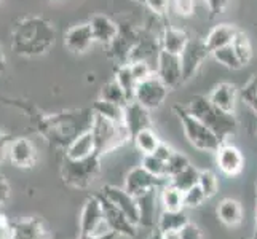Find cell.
Instances as JSON below:
<instances>
[{
  "label": "cell",
  "mask_w": 257,
  "mask_h": 239,
  "mask_svg": "<svg viewBox=\"0 0 257 239\" xmlns=\"http://www.w3.org/2000/svg\"><path fill=\"white\" fill-rule=\"evenodd\" d=\"M211 55L209 50L205 45V40H190L189 45L181 55L182 63V72H184V82L195 75V72L205 63V59Z\"/></svg>",
  "instance_id": "13"
},
{
  "label": "cell",
  "mask_w": 257,
  "mask_h": 239,
  "mask_svg": "<svg viewBox=\"0 0 257 239\" xmlns=\"http://www.w3.org/2000/svg\"><path fill=\"white\" fill-rule=\"evenodd\" d=\"M187 223H189V218L185 215L184 210H179V212L162 210V214L158 215L157 228L160 229L162 233H165V231H174V229H182Z\"/></svg>",
  "instance_id": "28"
},
{
  "label": "cell",
  "mask_w": 257,
  "mask_h": 239,
  "mask_svg": "<svg viewBox=\"0 0 257 239\" xmlns=\"http://www.w3.org/2000/svg\"><path fill=\"white\" fill-rule=\"evenodd\" d=\"M93 32V37L96 43H101L104 47H109L113 40L118 37L120 34V26L110 20L105 15H94L90 21H88Z\"/></svg>",
  "instance_id": "17"
},
{
  "label": "cell",
  "mask_w": 257,
  "mask_h": 239,
  "mask_svg": "<svg viewBox=\"0 0 257 239\" xmlns=\"http://www.w3.org/2000/svg\"><path fill=\"white\" fill-rule=\"evenodd\" d=\"M91 112L94 115H99V117L107 118L115 123H123V118H125V107H123V105L109 102L105 99H101V97L93 104Z\"/></svg>",
  "instance_id": "27"
},
{
  "label": "cell",
  "mask_w": 257,
  "mask_h": 239,
  "mask_svg": "<svg viewBox=\"0 0 257 239\" xmlns=\"http://www.w3.org/2000/svg\"><path fill=\"white\" fill-rule=\"evenodd\" d=\"M99 97H101V99L109 101V102H115V104H118V105H123V107H125V105L130 102L126 94H125V91L121 90V86L117 82H115V80H110V82H107L102 86Z\"/></svg>",
  "instance_id": "33"
},
{
  "label": "cell",
  "mask_w": 257,
  "mask_h": 239,
  "mask_svg": "<svg viewBox=\"0 0 257 239\" xmlns=\"http://www.w3.org/2000/svg\"><path fill=\"white\" fill-rule=\"evenodd\" d=\"M97 198L101 199L102 210H104V218L107 220V223L118 236H130L133 237L138 233V225H135L131 220L123 214L120 209H117L110 201L105 199L102 194L97 191Z\"/></svg>",
  "instance_id": "11"
},
{
  "label": "cell",
  "mask_w": 257,
  "mask_h": 239,
  "mask_svg": "<svg viewBox=\"0 0 257 239\" xmlns=\"http://www.w3.org/2000/svg\"><path fill=\"white\" fill-rule=\"evenodd\" d=\"M187 109L193 117H197L211 131H214L222 142H225L227 137L232 136L238 128V121L235 118V115L219 110L211 104V101L206 96L201 94L193 96L187 105Z\"/></svg>",
  "instance_id": "2"
},
{
  "label": "cell",
  "mask_w": 257,
  "mask_h": 239,
  "mask_svg": "<svg viewBox=\"0 0 257 239\" xmlns=\"http://www.w3.org/2000/svg\"><path fill=\"white\" fill-rule=\"evenodd\" d=\"M158 198H160V206L166 212H179L184 210V193L177 190L174 185L166 182L158 191Z\"/></svg>",
  "instance_id": "25"
},
{
  "label": "cell",
  "mask_w": 257,
  "mask_h": 239,
  "mask_svg": "<svg viewBox=\"0 0 257 239\" xmlns=\"http://www.w3.org/2000/svg\"><path fill=\"white\" fill-rule=\"evenodd\" d=\"M94 37L88 23L72 26L64 35V47L74 55H83L93 47Z\"/></svg>",
  "instance_id": "16"
},
{
  "label": "cell",
  "mask_w": 257,
  "mask_h": 239,
  "mask_svg": "<svg viewBox=\"0 0 257 239\" xmlns=\"http://www.w3.org/2000/svg\"><path fill=\"white\" fill-rule=\"evenodd\" d=\"M101 171V155H91L85 159H67L61 164L63 182L72 188L85 190L91 187Z\"/></svg>",
  "instance_id": "5"
},
{
  "label": "cell",
  "mask_w": 257,
  "mask_h": 239,
  "mask_svg": "<svg viewBox=\"0 0 257 239\" xmlns=\"http://www.w3.org/2000/svg\"><path fill=\"white\" fill-rule=\"evenodd\" d=\"M166 179H160V177H155L150 172H147L143 166L133 167V169L126 174L125 179V188L130 194H133L135 198L143 196V194L149 193L150 190H157L162 188L166 183Z\"/></svg>",
  "instance_id": "9"
},
{
  "label": "cell",
  "mask_w": 257,
  "mask_h": 239,
  "mask_svg": "<svg viewBox=\"0 0 257 239\" xmlns=\"http://www.w3.org/2000/svg\"><path fill=\"white\" fill-rule=\"evenodd\" d=\"M198 185H200V188L203 190V193L206 194L208 199L214 198L216 194H217V191H219V179H217V175L212 172L211 169L200 171Z\"/></svg>",
  "instance_id": "34"
},
{
  "label": "cell",
  "mask_w": 257,
  "mask_h": 239,
  "mask_svg": "<svg viewBox=\"0 0 257 239\" xmlns=\"http://www.w3.org/2000/svg\"><path fill=\"white\" fill-rule=\"evenodd\" d=\"M187 166H190L189 158L174 150V153L171 155V158L166 161V179H171V177H174L176 174H179L181 171H184Z\"/></svg>",
  "instance_id": "37"
},
{
  "label": "cell",
  "mask_w": 257,
  "mask_h": 239,
  "mask_svg": "<svg viewBox=\"0 0 257 239\" xmlns=\"http://www.w3.org/2000/svg\"><path fill=\"white\" fill-rule=\"evenodd\" d=\"M99 193L107 201H110L115 207L120 209L133 223L139 226V222H141L139 204H138V199L133 196V194H130L125 188L115 187V185H104L99 190Z\"/></svg>",
  "instance_id": "8"
},
{
  "label": "cell",
  "mask_w": 257,
  "mask_h": 239,
  "mask_svg": "<svg viewBox=\"0 0 257 239\" xmlns=\"http://www.w3.org/2000/svg\"><path fill=\"white\" fill-rule=\"evenodd\" d=\"M10 196H12L10 183H8V180L4 175H0V207H2L4 204H7V201L10 199Z\"/></svg>",
  "instance_id": "44"
},
{
  "label": "cell",
  "mask_w": 257,
  "mask_h": 239,
  "mask_svg": "<svg viewBox=\"0 0 257 239\" xmlns=\"http://www.w3.org/2000/svg\"><path fill=\"white\" fill-rule=\"evenodd\" d=\"M147 239H163V233L158 228H155V229H152V231H150V234H149Z\"/></svg>",
  "instance_id": "48"
},
{
  "label": "cell",
  "mask_w": 257,
  "mask_h": 239,
  "mask_svg": "<svg viewBox=\"0 0 257 239\" xmlns=\"http://www.w3.org/2000/svg\"><path fill=\"white\" fill-rule=\"evenodd\" d=\"M232 47H233L235 53L238 55V58H240L243 66H247L251 63V59H252V45H251L249 37H247L243 31L238 29L235 39L232 42Z\"/></svg>",
  "instance_id": "32"
},
{
  "label": "cell",
  "mask_w": 257,
  "mask_h": 239,
  "mask_svg": "<svg viewBox=\"0 0 257 239\" xmlns=\"http://www.w3.org/2000/svg\"><path fill=\"white\" fill-rule=\"evenodd\" d=\"M208 198L206 194L203 193V190L200 188V185H195L190 190L184 191V207H189V209H197L200 206H203Z\"/></svg>",
  "instance_id": "38"
},
{
  "label": "cell",
  "mask_w": 257,
  "mask_h": 239,
  "mask_svg": "<svg viewBox=\"0 0 257 239\" xmlns=\"http://www.w3.org/2000/svg\"><path fill=\"white\" fill-rule=\"evenodd\" d=\"M13 137L7 132L0 131V164H2L5 159H8V148H10Z\"/></svg>",
  "instance_id": "43"
},
{
  "label": "cell",
  "mask_w": 257,
  "mask_h": 239,
  "mask_svg": "<svg viewBox=\"0 0 257 239\" xmlns=\"http://www.w3.org/2000/svg\"><path fill=\"white\" fill-rule=\"evenodd\" d=\"M12 239H51V231L43 218L26 217L13 222Z\"/></svg>",
  "instance_id": "15"
},
{
  "label": "cell",
  "mask_w": 257,
  "mask_h": 239,
  "mask_svg": "<svg viewBox=\"0 0 257 239\" xmlns=\"http://www.w3.org/2000/svg\"><path fill=\"white\" fill-rule=\"evenodd\" d=\"M133 2H138V4H146V0H133Z\"/></svg>",
  "instance_id": "50"
},
{
  "label": "cell",
  "mask_w": 257,
  "mask_h": 239,
  "mask_svg": "<svg viewBox=\"0 0 257 239\" xmlns=\"http://www.w3.org/2000/svg\"><path fill=\"white\" fill-rule=\"evenodd\" d=\"M174 153V150L168 145V144H165V142H162L160 145H158V148L155 150V156H158L160 159H163V161H168V159L171 158V155Z\"/></svg>",
  "instance_id": "45"
},
{
  "label": "cell",
  "mask_w": 257,
  "mask_h": 239,
  "mask_svg": "<svg viewBox=\"0 0 257 239\" xmlns=\"http://www.w3.org/2000/svg\"><path fill=\"white\" fill-rule=\"evenodd\" d=\"M13 222L5 214H0V239H12Z\"/></svg>",
  "instance_id": "41"
},
{
  "label": "cell",
  "mask_w": 257,
  "mask_h": 239,
  "mask_svg": "<svg viewBox=\"0 0 257 239\" xmlns=\"http://www.w3.org/2000/svg\"><path fill=\"white\" fill-rule=\"evenodd\" d=\"M90 129L94 137L96 153L101 156L113 152V150H117L121 145L130 142V140H133V136L130 134L125 123H115L94 113Z\"/></svg>",
  "instance_id": "4"
},
{
  "label": "cell",
  "mask_w": 257,
  "mask_h": 239,
  "mask_svg": "<svg viewBox=\"0 0 257 239\" xmlns=\"http://www.w3.org/2000/svg\"><path fill=\"white\" fill-rule=\"evenodd\" d=\"M216 164L219 171L227 177H236L240 175L244 169V156L232 144L222 142L220 147L216 150Z\"/></svg>",
  "instance_id": "10"
},
{
  "label": "cell",
  "mask_w": 257,
  "mask_h": 239,
  "mask_svg": "<svg viewBox=\"0 0 257 239\" xmlns=\"http://www.w3.org/2000/svg\"><path fill=\"white\" fill-rule=\"evenodd\" d=\"M211 56L214 58L220 66H224V67H227L230 70H238V69L244 67L241 64L240 58H238V55L235 53L232 43H230V45H227V47H222V48H219L216 51H212Z\"/></svg>",
  "instance_id": "31"
},
{
  "label": "cell",
  "mask_w": 257,
  "mask_h": 239,
  "mask_svg": "<svg viewBox=\"0 0 257 239\" xmlns=\"http://www.w3.org/2000/svg\"><path fill=\"white\" fill-rule=\"evenodd\" d=\"M236 32H238L236 26H232V24H217V26H214V28H212L208 32L206 39H205V45L209 50V53H212V51H216L219 48L230 45V43L233 42Z\"/></svg>",
  "instance_id": "23"
},
{
  "label": "cell",
  "mask_w": 257,
  "mask_h": 239,
  "mask_svg": "<svg viewBox=\"0 0 257 239\" xmlns=\"http://www.w3.org/2000/svg\"><path fill=\"white\" fill-rule=\"evenodd\" d=\"M168 93H170V88L154 72L150 77L138 83L135 91V101L147 110H157L165 104Z\"/></svg>",
  "instance_id": "6"
},
{
  "label": "cell",
  "mask_w": 257,
  "mask_h": 239,
  "mask_svg": "<svg viewBox=\"0 0 257 239\" xmlns=\"http://www.w3.org/2000/svg\"><path fill=\"white\" fill-rule=\"evenodd\" d=\"M133 142H135L136 148L144 156V155L155 153V150L158 148V145L162 144V140L157 136V132L152 128H146V129L139 131L133 136Z\"/></svg>",
  "instance_id": "26"
},
{
  "label": "cell",
  "mask_w": 257,
  "mask_h": 239,
  "mask_svg": "<svg viewBox=\"0 0 257 239\" xmlns=\"http://www.w3.org/2000/svg\"><path fill=\"white\" fill-rule=\"evenodd\" d=\"M174 112L181 121L184 136L189 140V144L193 148L200 150V152L216 153V150L222 144V140H220V137L216 132L211 131L205 123H201L197 117H193L189 112V109L184 107V105H174Z\"/></svg>",
  "instance_id": "3"
},
{
  "label": "cell",
  "mask_w": 257,
  "mask_h": 239,
  "mask_svg": "<svg viewBox=\"0 0 257 239\" xmlns=\"http://www.w3.org/2000/svg\"><path fill=\"white\" fill-rule=\"evenodd\" d=\"M238 97H240V91L236 90V86L232 83H219L212 88V91L209 93L208 99L211 104L217 107L219 110H222L225 113H235Z\"/></svg>",
  "instance_id": "18"
},
{
  "label": "cell",
  "mask_w": 257,
  "mask_h": 239,
  "mask_svg": "<svg viewBox=\"0 0 257 239\" xmlns=\"http://www.w3.org/2000/svg\"><path fill=\"white\" fill-rule=\"evenodd\" d=\"M158 191H160V188L150 190L149 193L143 194V196L136 198L138 199V204H139V215H141L139 226L152 228L155 225V220L158 222V217H157V202H160V198H158Z\"/></svg>",
  "instance_id": "22"
},
{
  "label": "cell",
  "mask_w": 257,
  "mask_h": 239,
  "mask_svg": "<svg viewBox=\"0 0 257 239\" xmlns=\"http://www.w3.org/2000/svg\"><path fill=\"white\" fill-rule=\"evenodd\" d=\"M163 239H181V229H174V231H165Z\"/></svg>",
  "instance_id": "47"
},
{
  "label": "cell",
  "mask_w": 257,
  "mask_h": 239,
  "mask_svg": "<svg viewBox=\"0 0 257 239\" xmlns=\"http://www.w3.org/2000/svg\"><path fill=\"white\" fill-rule=\"evenodd\" d=\"M170 4H171V0H146V5L149 10L158 16H162L168 12Z\"/></svg>",
  "instance_id": "40"
},
{
  "label": "cell",
  "mask_w": 257,
  "mask_h": 239,
  "mask_svg": "<svg viewBox=\"0 0 257 239\" xmlns=\"http://www.w3.org/2000/svg\"><path fill=\"white\" fill-rule=\"evenodd\" d=\"M155 63V74L170 90H174L184 82L182 63L179 55H173V53H168L160 48V51L157 53Z\"/></svg>",
  "instance_id": "7"
},
{
  "label": "cell",
  "mask_w": 257,
  "mask_h": 239,
  "mask_svg": "<svg viewBox=\"0 0 257 239\" xmlns=\"http://www.w3.org/2000/svg\"><path fill=\"white\" fill-rule=\"evenodd\" d=\"M96 153V144L91 129L88 128L82 131L77 137H74L66 145V158L67 159H85Z\"/></svg>",
  "instance_id": "20"
},
{
  "label": "cell",
  "mask_w": 257,
  "mask_h": 239,
  "mask_svg": "<svg viewBox=\"0 0 257 239\" xmlns=\"http://www.w3.org/2000/svg\"><path fill=\"white\" fill-rule=\"evenodd\" d=\"M5 69V56H4V51L0 50V72Z\"/></svg>",
  "instance_id": "49"
},
{
  "label": "cell",
  "mask_w": 257,
  "mask_h": 239,
  "mask_svg": "<svg viewBox=\"0 0 257 239\" xmlns=\"http://www.w3.org/2000/svg\"><path fill=\"white\" fill-rule=\"evenodd\" d=\"M117 237H118L117 233H110V234H105V236H91V234L78 236V239H117Z\"/></svg>",
  "instance_id": "46"
},
{
  "label": "cell",
  "mask_w": 257,
  "mask_h": 239,
  "mask_svg": "<svg viewBox=\"0 0 257 239\" xmlns=\"http://www.w3.org/2000/svg\"><path fill=\"white\" fill-rule=\"evenodd\" d=\"M128 64H130V69H131L133 75H135V78L138 80V83L143 82V80H146L147 77H150L155 72V69L150 67L149 61H146V59L131 61V63H128Z\"/></svg>",
  "instance_id": "39"
},
{
  "label": "cell",
  "mask_w": 257,
  "mask_h": 239,
  "mask_svg": "<svg viewBox=\"0 0 257 239\" xmlns=\"http://www.w3.org/2000/svg\"><path fill=\"white\" fill-rule=\"evenodd\" d=\"M255 134H257V129H255Z\"/></svg>",
  "instance_id": "51"
},
{
  "label": "cell",
  "mask_w": 257,
  "mask_h": 239,
  "mask_svg": "<svg viewBox=\"0 0 257 239\" xmlns=\"http://www.w3.org/2000/svg\"><path fill=\"white\" fill-rule=\"evenodd\" d=\"M240 97L257 117V72L252 74V77L247 80L246 85L240 90Z\"/></svg>",
  "instance_id": "35"
},
{
  "label": "cell",
  "mask_w": 257,
  "mask_h": 239,
  "mask_svg": "<svg viewBox=\"0 0 257 239\" xmlns=\"http://www.w3.org/2000/svg\"><path fill=\"white\" fill-rule=\"evenodd\" d=\"M104 220V210L101 199L97 194L88 196L83 202V207L80 210V218H78V229H80V236L91 234L94 228Z\"/></svg>",
  "instance_id": "14"
},
{
  "label": "cell",
  "mask_w": 257,
  "mask_h": 239,
  "mask_svg": "<svg viewBox=\"0 0 257 239\" xmlns=\"http://www.w3.org/2000/svg\"><path fill=\"white\" fill-rule=\"evenodd\" d=\"M217 218L222 222L225 226L235 228L243 222V206L240 204V201L232 199V198H225L217 204L216 209Z\"/></svg>",
  "instance_id": "24"
},
{
  "label": "cell",
  "mask_w": 257,
  "mask_h": 239,
  "mask_svg": "<svg viewBox=\"0 0 257 239\" xmlns=\"http://www.w3.org/2000/svg\"><path fill=\"white\" fill-rule=\"evenodd\" d=\"M141 166L144 167L147 172H150L155 177H160V179H166V161L160 159L158 156L152 155H144ZM168 180V179H166Z\"/></svg>",
  "instance_id": "36"
},
{
  "label": "cell",
  "mask_w": 257,
  "mask_h": 239,
  "mask_svg": "<svg viewBox=\"0 0 257 239\" xmlns=\"http://www.w3.org/2000/svg\"><path fill=\"white\" fill-rule=\"evenodd\" d=\"M115 82H117L121 90L125 91L128 101H135V91H136V86H138V80L133 75L131 69H130V64H121L118 66L117 72H115Z\"/></svg>",
  "instance_id": "30"
},
{
  "label": "cell",
  "mask_w": 257,
  "mask_h": 239,
  "mask_svg": "<svg viewBox=\"0 0 257 239\" xmlns=\"http://www.w3.org/2000/svg\"><path fill=\"white\" fill-rule=\"evenodd\" d=\"M181 239H203V234L200 231L198 225L189 222L181 229Z\"/></svg>",
  "instance_id": "42"
},
{
  "label": "cell",
  "mask_w": 257,
  "mask_h": 239,
  "mask_svg": "<svg viewBox=\"0 0 257 239\" xmlns=\"http://www.w3.org/2000/svg\"><path fill=\"white\" fill-rule=\"evenodd\" d=\"M198 177H200V169H197V167L190 164L179 174H176L171 179H168V182L184 193L190 190L192 187H195V185H198Z\"/></svg>",
  "instance_id": "29"
},
{
  "label": "cell",
  "mask_w": 257,
  "mask_h": 239,
  "mask_svg": "<svg viewBox=\"0 0 257 239\" xmlns=\"http://www.w3.org/2000/svg\"><path fill=\"white\" fill-rule=\"evenodd\" d=\"M8 159L18 169H32L37 163V150L28 137H18L8 148Z\"/></svg>",
  "instance_id": "12"
},
{
  "label": "cell",
  "mask_w": 257,
  "mask_h": 239,
  "mask_svg": "<svg viewBox=\"0 0 257 239\" xmlns=\"http://www.w3.org/2000/svg\"><path fill=\"white\" fill-rule=\"evenodd\" d=\"M56 31L53 24L40 16L24 18L16 24L12 34V48L16 55L35 58L48 53L55 45Z\"/></svg>",
  "instance_id": "1"
},
{
  "label": "cell",
  "mask_w": 257,
  "mask_h": 239,
  "mask_svg": "<svg viewBox=\"0 0 257 239\" xmlns=\"http://www.w3.org/2000/svg\"><path fill=\"white\" fill-rule=\"evenodd\" d=\"M189 35L185 31L179 29V28H173V26H168V28L163 29L162 35H160V47L162 50L173 53V55H182V51L185 50V47L189 45Z\"/></svg>",
  "instance_id": "21"
},
{
  "label": "cell",
  "mask_w": 257,
  "mask_h": 239,
  "mask_svg": "<svg viewBox=\"0 0 257 239\" xmlns=\"http://www.w3.org/2000/svg\"><path fill=\"white\" fill-rule=\"evenodd\" d=\"M149 112L150 110L143 107L136 101H131L125 105V118H123V123H125V126L128 128L131 136H135L136 132L146 128H152V120H150Z\"/></svg>",
  "instance_id": "19"
}]
</instances>
